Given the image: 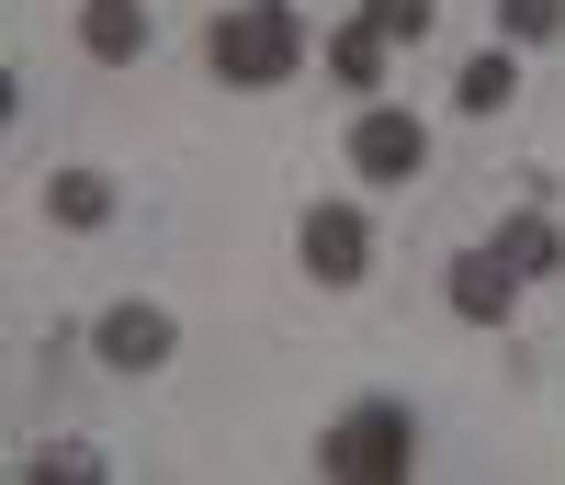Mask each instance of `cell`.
I'll list each match as a JSON object with an SVG mask.
<instances>
[{"mask_svg":"<svg viewBox=\"0 0 565 485\" xmlns=\"http://www.w3.org/2000/svg\"><path fill=\"white\" fill-rule=\"evenodd\" d=\"M204 68L238 79V90H282V79L306 68V23H295V0H238V12H215Z\"/></svg>","mask_w":565,"mask_h":485,"instance_id":"cell-1","label":"cell"},{"mask_svg":"<svg viewBox=\"0 0 565 485\" xmlns=\"http://www.w3.org/2000/svg\"><path fill=\"white\" fill-rule=\"evenodd\" d=\"M407 452H418V418L396 396H362V407H340L317 429V474H340V485H396Z\"/></svg>","mask_w":565,"mask_h":485,"instance_id":"cell-2","label":"cell"},{"mask_svg":"<svg viewBox=\"0 0 565 485\" xmlns=\"http://www.w3.org/2000/svg\"><path fill=\"white\" fill-rule=\"evenodd\" d=\"M90 351H103V373H159L181 351V327H170V305H103Z\"/></svg>","mask_w":565,"mask_h":485,"instance_id":"cell-3","label":"cell"},{"mask_svg":"<svg viewBox=\"0 0 565 485\" xmlns=\"http://www.w3.org/2000/svg\"><path fill=\"white\" fill-rule=\"evenodd\" d=\"M418 159H430V136H418V114H396V103L351 114V170H362V181H407Z\"/></svg>","mask_w":565,"mask_h":485,"instance_id":"cell-4","label":"cell"},{"mask_svg":"<svg viewBox=\"0 0 565 485\" xmlns=\"http://www.w3.org/2000/svg\"><path fill=\"white\" fill-rule=\"evenodd\" d=\"M362 260H373V226H362V204H317L306 215V282H362Z\"/></svg>","mask_w":565,"mask_h":485,"instance_id":"cell-5","label":"cell"},{"mask_svg":"<svg viewBox=\"0 0 565 485\" xmlns=\"http://www.w3.org/2000/svg\"><path fill=\"white\" fill-rule=\"evenodd\" d=\"M441 294H452L463 327H509V305H521V271H509V260H498V237H487V249H463V260H452Z\"/></svg>","mask_w":565,"mask_h":485,"instance_id":"cell-6","label":"cell"},{"mask_svg":"<svg viewBox=\"0 0 565 485\" xmlns=\"http://www.w3.org/2000/svg\"><path fill=\"white\" fill-rule=\"evenodd\" d=\"M498 260L521 271V282H554V271H565V226L543 215V192H532V204H521V215L498 226Z\"/></svg>","mask_w":565,"mask_h":485,"instance_id":"cell-7","label":"cell"},{"mask_svg":"<svg viewBox=\"0 0 565 485\" xmlns=\"http://www.w3.org/2000/svg\"><path fill=\"white\" fill-rule=\"evenodd\" d=\"M79 45L103 68H136L148 57V0H79Z\"/></svg>","mask_w":565,"mask_h":485,"instance_id":"cell-8","label":"cell"},{"mask_svg":"<svg viewBox=\"0 0 565 485\" xmlns=\"http://www.w3.org/2000/svg\"><path fill=\"white\" fill-rule=\"evenodd\" d=\"M385 45H396L385 23H362V12H351L340 34H328V79H340L351 103H373V90H385Z\"/></svg>","mask_w":565,"mask_h":485,"instance_id":"cell-9","label":"cell"},{"mask_svg":"<svg viewBox=\"0 0 565 485\" xmlns=\"http://www.w3.org/2000/svg\"><path fill=\"white\" fill-rule=\"evenodd\" d=\"M452 103L463 114H509V103H521V45H487V57H463V79H452Z\"/></svg>","mask_w":565,"mask_h":485,"instance_id":"cell-10","label":"cell"},{"mask_svg":"<svg viewBox=\"0 0 565 485\" xmlns=\"http://www.w3.org/2000/svg\"><path fill=\"white\" fill-rule=\"evenodd\" d=\"M45 215H57L68 237L114 226V181H103V170H57V181H45Z\"/></svg>","mask_w":565,"mask_h":485,"instance_id":"cell-11","label":"cell"},{"mask_svg":"<svg viewBox=\"0 0 565 485\" xmlns=\"http://www.w3.org/2000/svg\"><path fill=\"white\" fill-rule=\"evenodd\" d=\"M103 474H114V463L90 452V441H34V452H23V485H103Z\"/></svg>","mask_w":565,"mask_h":485,"instance_id":"cell-12","label":"cell"},{"mask_svg":"<svg viewBox=\"0 0 565 485\" xmlns=\"http://www.w3.org/2000/svg\"><path fill=\"white\" fill-rule=\"evenodd\" d=\"M498 34L509 45H565V0H498Z\"/></svg>","mask_w":565,"mask_h":485,"instance_id":"cell-13","label":"cell"},{"mask_svg":"<svg viewBox=\"0 0 565 485\" xmlns=\"http://www.w3.org/2000/svg\"><path fill=\"white\" fill-rule=\"evenodd\" d=\"M362 23H385L396 45H418V34L441 23V0H362Z\"/></svg>","mask_w":565,"mask_h":485,"instance_id":"cell-14","label":"cell"}]
</instances>
